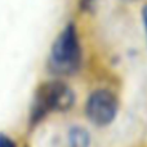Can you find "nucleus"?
Here are the masks:
<instances>
[{
  "label": "nucleus",
  "instance_id": "2",
  "mask_svg": "<svg viewBox=\"0 0 147 147\" xmlns=\"http://www.w3.org/2000/svg\"><path fill=\"white\" fill-rule=\"evenodd\" d=\"M75 92L62 80H49L38 88L30 111L31 125L43 121L52 112H67L75 106Z\"/></svg>",
  "mask_w": 147,
  "mask_h": 147
},
{
  "label": "nucleus",
  "instance_id": "7",
  "mask_svg": "<svg viewBox=\"0 0 147 147\" xmlns=\"http://www.w3.org/2000/svg\"><path fill=\"white\" fill-rule=\"evenodd\" d=\"M141 18H142V26H143V31H145V36L147 41V3L141 9Z\"/></svg>",
  "mask_w": 147,
  "mask_h": 147
},
{
  "label": "nucleus",
  "instance_id": "4",
  "mask_svg": "<svg viewBox=\"0 0 147 147\" xmlns=\"http://www.w3.org/2000/svg\"><path fill=\"white\" fill-rule=\"evenodd\" d=\"M69 147H92V137L89 130L83 125H72L67 132Z\"/></svg>",
  "mask_w": 147,
  "mask_h": 147
},
{
  "label": "nucleus",
  "instance_id": "1",
  "mask_svg": "<svg viewBox=\"0 0 147 147\" xmlns=\"http://www.w3.org/2000/svg\"><path fill=\"white\" fill-rule=\"evenodd\" d=\"M83 45L78 26L69 22L57 35L49 53L48 67L54 75L71 76L83 66Z\"/></svg>",
  "mask_w": 147,
  "mask_h": 147
},
{
  "label": "nucleus",
  "instance_id": "8",
  "mask_svg": "<svg viewBox=\"0 0 147 147\" xmlns=\"http://www.w3.org/2000/svg\"><path fill=\"white\" fill-rule=\"evenodd\" d=\"M123 1H125V3H136V1H138V0H123Z\"/></svg>",
  "mask_w": 147,
  "mask_h": 147
},
{
  "label": "nucleus",
  "instance_id": "6",
  "mask_svg": "<svg viewBox=\"0 0 147 147\" xmlns=\"http://www.w3.org/2000/svg\"><path fill=\"white\" fill-rule=\"evenodd\" d=\"M0 147H17V145L10 137L0 133Z\"/></svg>",
  "mask_w": 147,
  "mask_h": 147
},
{
  "label": "nucleus",
  "instance_id": "3",
  "mask_svg": "<svg viewBox=\"0 0 147 147\" xmlns=\"http://www.w3.org/2000/svg\"><path fill=\"white\" fill-rule=\"evenodd\" d=\"M120 101L112 89L106 86L96 88L88 94L84 102V115L96 128H107L116 120Z\"/></svg>",
  "mask_w": 147,
  "mask_h": 147
},
{
  "label": "nucleus",
  "instance_id": "5",
  "mask_svg": "<svg viewBox=\"0 0 147 147\" xmlns=\"http://www.w3.org/2000/svg\"><path fill=\"white\" fill-rule=\"evenodd\" d=\"M98 0H79V8L83 13H93Z\"/></svg>",
  "mask_w": 147,
  "mask_h": 147
}]
</instances>
